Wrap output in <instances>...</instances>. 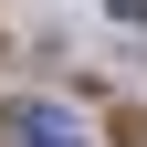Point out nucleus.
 <instances>
[{
  "label": "nucleus",
  "mask_w": 147,
  "mask_h": 147,
  "mask_svg": "<svg viewBox=\"0 0 147 147\" xmlns=\"http://www.w3.org/2000/svg\"><path fill=\"white\" fill-rule=\"evenodd\" d=\"M11 147H95V126L74 116V105H11Z\"/></svg>",
  "instance_id": "nucleus-1"
}]
</instances>
